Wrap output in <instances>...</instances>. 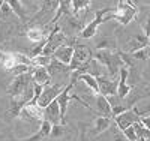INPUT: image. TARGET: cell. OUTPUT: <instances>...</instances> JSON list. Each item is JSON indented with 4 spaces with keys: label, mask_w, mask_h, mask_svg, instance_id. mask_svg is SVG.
Returning a JSON list of instances; mask_svg holds the SVG:
<instances>
[{
    "label": "cell",
    "mask_w": 150,
    "mask_h": 141,
    "mask_svg": "<svg viewBox=\"0 0 150 141\" xmlns=\"http://www.w3.org/2000/svg\"><path fill=\"white\" fill-rule=\"evenodd\" d=\"M93 59L98 60L101 65L108 71L111 78H119V71L123 65V60L120 57L119 50L112 51V50H96L93 53Z\"/></svg>",
    "instance_id": "1"
},
{
    "label": "cell",
    "mask_w": 150,
    "mask_h": 141,
    "mask_svg": "<svg viewBox=\"0 0 150 141\" xmlns=\"http://www.w3.org/2000/svg\"><path fill=\"white\" fill-rule=\"evenodd\" d=\"M137 15H138V8L134 5V2L120 0L117 6L114 8V11H112L111 20H116L122 26H128L134 18H137Z\"/></svg>",
    "instance_id": "2"
},
{
    "label": "cell",
    "mask_w": 150,
    "mask_h": 141,
    "mask_svg": "<svg viewBox=\"0 0 150 141\" xmlns=\"http://www.w3.org/2000/svg\"><path fill=\"white\" fill-rule=\"evenodd\" d=\"M93 59V53L89 47H86L83 44H75V51H74V57L69 65V71L75 72V71H81L84 69Z\"/></svg>",
    "instance_id": "3"
},
{
    "label": "cell",
    "mask_w": 150,
    "mask_h": 141,
    "mask_svg": "<svg viewBox=\"0 0 150 141\" xmlns=\"http://www.w3.org/2000/svg\"><path fill=\"white\" fill-rule=\"evenodd\" d=\"M111 11H112V8H105V9H101V11H96L95 12V18L84 26V29L80 32V35L77 38L78 39H90V38H93L98 33V27L102 23L107 21V15L110 14Z\"/></svg>",
    "instance_id": "4"
},
{
    "label": "cell",
    "mask_w": 150,
    "mask_h": 141,
    "mask_svg": "<svg viewBox=\"0 0 150 141\" xmlns=\"http://www.w3.org/2000/svg\"><path fill=\"white\" fill-rule=\"evenodd\" d=\"M141 113H140V110H138V107L137 105H134L131 110H126L125 113H122V114H119V116H116L114 117V123L117 125V128L123 132L125 129H128V128H131V126H134L135 123H138V122H141Z\"/></svg>",
    "instance_id": "5"
},
{
    "label": "cell",
    "mask_w": 150,
    "mask_h": 141,
    "mask_svg": "<svg viewBox=\"0 0 150 141\" xmlns=\"http://www.w3.org/2000/svg\"><path fill=\"white\" fill-rule=\"evenodd\" d=\"M32 84H33L32 74H24V75H20V77H14V80H12V83L8 87V95L11 98H18L26 92Z\"/></svg>",
    "instance_id": "6"
},
{
    "label": "cell",
    "mask_w": 150,
    "mask_h": 141,
    "mask_svg": "<svg viewBox=\"0 0 150 141\" xmlns=\"http://www.w3.org/2000/svg\"><path fill=\"white\" fill-rule=\"evenodd\" d=\"M65 89V86L62 83H56V84H50V86H45L44 90L39 96V99H38V107L39 108H47L51 102H54L57 99V96L62 93V90Z\"/></svg>",
    "instance_id": "7"
},
{
    "label": "cell",
    "mask_w": 150,
    "mask_h": 141,
    "mask_svg": "<svg viewBox=\"0 0 150 141\" xmlns=\"http://www.w3.org/2000/svg\"><path fill=\"white\" fill-rule=\"evenodd\" d=\"M74 81H71L69 84L65 86V89L62 90V93L57 96V104L60 107V114H62V125H65L66 126V113H68V105H69V102L74 99V96H71V90H72V87H74Z\"/></svg>",
    "instance_id": "8"
},
{
    "label": "cell",
    "mask_w": 150,
    "mask_h": 141,
    "mask_svg": "<svg viewBox=\"0 0 150 141\" xmlns=\"http://www.w3.org/2000/svg\"><path fill=\"white\" fill-rule=\"evenodd\" d=\"M96 80H98L99 93H101V95H104L105 98L117 96V87H119L117 80L108 78L107 75H104V77H99V78H96Z\"/></svg>",
    "instance_id": "9"
},
{
    "label": "cell",
    "mask_w": 150,
    "mask_h": 141,
    "mask_svg": "<svg viewBox=\"0 0 150 141\" xmlns=\"http://www.w3.org/2000/svg\"><path fill=\"white\" fill-rule=\"evenodd\" d=\"M128 78H129V69L126 66H122L119 71V87H117V96L122 101H125L132 92L131 84H128Z\"/></svg>",
    "instance_id": "10"
},
{
    "label": "cell",
    "mask_w": 150,
    "mask_h": 141,
    "mask_svg": "<svg viewBox=\"0 0 150 141\" xmlns=\"http://www.w3.org/2000/svg\"><path fill=\"white\" fill-rule=\"evenodd\" d=\"M74 51H75V44H66V45H62L56 50L54 53V59L59 60L60 63H63V65L69 66L71 62H72V57H74Z\"/></svg>",
    "instance_id": "11"
},
{
    "label": "cell",
    "mask_w": 150,
    "mask_h": 141,
    "mask_svg": "<svg viewBox=\"0 0 150 141\" xmlns=\"http://www.w3.org/2000/svg\"><path fill=\"white\" fill-rule=\"evenodd\" d=\"M95 104H96V113H98V116H104V117H108V119H114V116H112V108H111V104H110L108 98H105L101 93H98V95H95Z\"/></svg>",
    "instance_id": "12"
},
{
    "label": "cell",
    "mask_w": 150,
    "mask_h": 141,
    "mask_svg": "<svg viewBox=\"0 0 150 141\" xmlns=\"http://www.w3.org/2000/svg\"><path fill=\"white\" fill-rule=\"evenodd\" d=\"M44 120L50 122L53 126L62 125V114H60V107L57 101L51 102L47 108H44Z\"/></svg>",
    "instance_id": "13"
},
{
    "label": "cell",
    "mask_w": 150,
    "mask_h": 141,
    "mask_svg": "<svg viewBox=\"0 0 150 141\" xmlns=\"http://www.w3.org/2000/svg\"><path fill=\"white\" fill-rule=\"evenodd\" d=\"M32 77H33V83L38 86L45 87L51 84V75H50L47 68H33Z\"/></svg>",
    "instance_id": "14"
},
{
    "label": "cell",
    "mask_w": 150,
    "mask_h": 141,
    "mask_svg": "<svg viewBox=\"0 0 150 141\" xmlns=\"http://www.w3.org/2000/svg\"><path fill=\"white\" fill-rule=\"evenodd\" d=\"M26 36H27V39L30 42H33V44H41L48 38L47 32H44V29L39 27V26H33V27H30L26 32Z\"/></svg>",
    "instance_id": "15"
},
{
    "label": "cell",
    "mask_w": 150,
    "mask_h": 141,
    "mask_svg": "<svg viewBox=\"0 0 150 141\" xmlns=\"http://www.w3.org/2000/svg\"><path fill=\"white\" fill-rule=\"evenodd\" d=\"M0 65L3 66L5 71L11 72L15 66H18L17 53H2V56H0Z\"/></svg>",
    "instance_id": "16"
},
{
    "label": "cell",
    "mask_w": 150,
    "mask_h": 141,
    "mask_svg": "<svg viewBox=\"0 0 150 141\" xmlns=\"http://www.w3.org/2000/svg\"><path fill=\"white\" fill-rule=\"evenodd\" d=\"M8 3H9L11 9L14 11V14L18 17V20L21 21V24H26L29 21V17H27L26 11H24V6L20 0H8Z\"/></svg>",
    "instance_id": "17"
},
{
    "label": "cell",
    "mask_w": 150,
    "mask_h": 141,
    "mask_svg": "<svg viewBox=\"0 0 150 141\" xmlns=\"http://www.w3.org/2000/svg\"><path fill=\"white\" fill-rule=\"evenodd\" d=\"M110 126H111V119L104 117V116H98V117L95 119V123H93L92 135H99V134L105 132Z\"/></svg>",
    "instance_id": "18"
},
{
    "label": "cell",
    "mask_w": 150,
    "mask_h": 141,
    "mask_svg": "<svg viewBox=\"0 0 150 141\" xmlns=\"http://www.w3.org/2000/svg\"><path fill=\"white\" fill-rule=\"evenodd\" d=\"M77 80H80V81H83L87 87L92 90V93H95V95H98L99 93V86H98V80L95 78L93 75H90V74H86V72H83V74H80L78 77H77Z\"/></svg>",
    "instance_id": "19"
},
{
    "label": "cell",
    "mask_w": 150,
    "mask_h": 141,
    "mask_svg": "<svg viewBox=\"0 0 150 141\" xmlns=\"http://www.w3.org/2000/svg\"><path fill=\"white\" fill-rule=\"evenodd\" d=\"M50 75H54V74H62V72H69V66L63 65V63H60L59 60H56L54 57L51 59V63H50V66L47 68Z\"/></svg>",
    "instance_id": "20"
},
{
    "label": "cell",
    "mask_w": 150,
    "mask_h": 141,
    "mask_svg": "<svg viewBox=\"0 0 150 141\" xmlns=\"http://www.w3.org/2000/svg\"><path fill=\"white\" fill-rule=\"evenodd\" d=\"M90 5H92L90 0H72V14L75 17H78L80 12L86 11Z\"/></svg>",
    "instance_id": "21"
},
{
    "label": "cell",
    "mask_w": 150,
    "mask_h": 141,
    "mask_svg": "<svg viewBox=\"0 0 150 141\" xmlns=\"http://www.w3.org/2000/svg\"><path fill=\"white\" fill-rule=\"evenodd\" d=\"M134 128H135V132H137V138H138V141H149L150 140V131L147 129V128L141 122L135 123Z\"/></svg>",
    "instance_id": "22"
},
{
    "label": "cell",
    "mask_w": 150,
    "mask_h": 141,
    "mask_svg": "<svg viewBox=\"0 0 150 141\" xmlns=\"http://www.w3.org/2000/svg\"><path fill=\"white\" fill-rule=\"evenodd\" d=\"M51 59L53 57H48V56H35L32 57V66L35 68H48L50 66V63H51Z\"/></svg>",
    "instance_id": "23"
},
{
    "label": "cell",
    "mask_w": 150,
    "mask_h": 141,
    "mask_svg": "<svg viewBox=\"0 0 150 141\" xmlns=\"http://www.w3.org/2000/svg\"><path fill=\"white\" fill-rule=\"evenodd\" d=\"M131 56L135 60H147V59H150V47L147 45V47H144L138 51H135V53H132Z\"/></svg>",
    "instance_id": "24"
},
{
    "label": "cell",
    "mask_w": 150,
    "mask_h": 141,
    "mask_svg": "<svg viewBox=\"0 0 150 141\" xmlns=\"http://www.w3.org/2000/svg\"><path fill=\"white\" fill-rule=\"evenodd\" d=\"M140 26H141V29H143V33L150 38V9L146 12V15L143 20H140Z\"/></svg>",
    "instance_id": "25"
},
{
    "label": "cell",
    "mask_w": 150,
    "mask_h": 141,
    "mask_svg": "<svg viewBox=\"0 0 150 141\" xmlns=\"http://www.w3.org/2000/svg\"><path fill=\"white\" fill-rule=\"evenodd\" d=\"M33 68L32 66H27V65H18L15 66L14 69L11 71V74L14 77H20V75H24V74H32Z\"/></svg>",
    "instance_id": "26"
},
{
    "label": "cell",
    "mask_w": 150,
    "mask_h": 141,
    "mask_svg": "<svg viewBox=\"0 0 150 141\" xmlns=\"http://www.w3.org/2000/svg\"><path fill=\"white\" fill-rule=\"evenodd\" d=\"M63 134H65V125H56L53 126L50 138H60V137H63Z\"/></svg>",
    "instance_id": "27"
},
{
    "label": "cell",
    "mask_w": 150,
    "mask_h": 141,
    "mask_svg": "<svg viewBox=\"0 0 150 141\" xmlns=\"http://www.w3.org/2000/svg\"><path fill=\"white\" fill-rule=\"evenodd\" d=\"M122 134H123V137L126 138L128 141H138V138H137V132H135V128H134V126L128 128V129H125Z\"/></svg>",
    "instance_id": "28"
},
{
    "label": "cell",
    "mask_w": 150,
    "mask_h": 141,
    "mask_svg": "<svg viewBox=\"0 0 150 141\" xmlns=\"http://www.w3.org/2000/svg\"><path fill=\"white\" fill-rule=\"evenodd\" d=\"M80 141H86V123H80Z\"/></svg>",
    "instance_id": "29"
},
{
    "label": "cell",
    "mask_w": 150,
    "mask_h": 141,
    "mask_svg": "<svg viewBox=\"0 0 150 141\" xmlns=\"http://www.w3.org/2000/svg\"><path fill=\"white\" fill-rule=\"evenodd\" d=\"M141 123L147 128V129L150 131V116H144V117H141Z\"/></svg>",
    "instance_id": "30"
},
{
    "label": "cell",
    "mask_w": 150,
    "mask_h": 141,
    "mask_svg": "<svg viewBox=\"0 0 150 141\" xmlns=\"http://www.w3.org/2000/svg\"><path fill=\"white\" fill-rule=\"evenodd\" d=\"M114 141H125V138H123L120 134H117V132H116V134H114Z\"/></svg>",
    "instance_id": "31"
},
{
    "label": "cell",
    "mask_w": 150,
    "mask_h": 141,
    "mask_svg": "<svg viewBox=\"0 0 150 141\" xmlns=\"http://www.w3.org/2000/svg\"><path fill=\"white\" fill-rule=\"evenodd\" d=\"M149 47H150V38H149Z\"/></svg>",
    "instance_id": "32"
}]
</instances>
